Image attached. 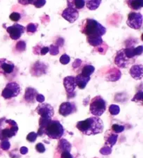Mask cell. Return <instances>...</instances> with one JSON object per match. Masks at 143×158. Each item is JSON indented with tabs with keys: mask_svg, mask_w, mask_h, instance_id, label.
<instances>
[{
	"mask_svg": "<svg viewBox=\"0 0 143 158\" xmlns=\"http://www.w3.org/2000/svg\"><path fill=\"white\" fill-rule=\"evenodd\" d=\"M143 51V47L140 45L137 48L133 46L122 49L117 52L115 58V63L118 67L126 69L136 61V57L141 55Z\"/></svg>",
	"mask_w": 143,
	"mask_h": 158,
	"instance_id": "obj_1",
	"label": "cell"
},
{
	"mask_svg": "<svg viewBox=\"0 0 143 158\" xmlns=\"http://www.w3.org/2000/svg\"><path fill=\"white\" fill-rule=\"evenodd\" d=\"M76 127L84 135H96L103 131V123L99 117L92 116L84 121H79Z\"/></svg>",
	"mask_w": 143,
	"mask_h": 158,
	"instance_id": "obj_2",
	"label": "cell"
},
{
	"mask_svg": "<svg viewBox=\"0 0 143 158\" xmlns=\"http://www.w3.org/2000/svg\"><path fill=\"white\" fill-rule=\"evenodd\" d=\"M81 31L87 38L102 37L106 33V28L97 20L88 18L82 23Z\"/></svg>",
	"mask_w": 143,
	"mask_h": 158,
	"instance_id": "obj_3",
	"label": "cell"
},
{
	"mask_svg": "<svg viewBox=\"0 0 143 158\" xmlns=\"http://www.w3.org/2000/svg\"><path fill=\"white\" fill-rule=\"evenodd\" d=\"M64 132L62 125L58 121L50 120L46 126L43 129H38V136L47 135L53 139H59Z\"/></svg>",
	"mask_w": 143,
	"mask_h": 158,
	"instance_id": "obj_4",
	"label": "cell"
},
{
	"mask_svg": "<svg viewBox=\"0 0 143 158\" xmlns=\"http://www.w3.org/2000/svg\"><path fill=\"white\" fill-rule=\"evenodd\" d=\"M18 126L17 123L11 119L0 118V140H8L17 135Z\"/></svg>",
	"mask_w": 143,
	"mask_h": 158,
	"instance_id": "obj_5",
	"label": "cell"
},
{
	"mask_svg": "<svg viewBox=\"0 0 143 158\" xmlns=\"http://www.w3.org/2000/svg\"><path fill=\"white\" fill-rule=\"evenodd\" d=\"M89 110L91 114L93 116L99 117L106 111V102L101 96H96L91 100Z\"/></svg>",
	"mask_w": 143,
	"mask_h": 158,
	"instance_id": "obj_6",
	"label": "cell"
},
{
	"mask_svg": "<svg viewBox=\"0 0 143 158\" xmlns=\"http://www.w3.org/2000/svg\"><path fill=\"white\" fill-rule=\"evenodd\" d=\"M21 92V88L17 82L13 81L6 84L2 93V96L4 99H11L17 97Z\"/></svg>",
	"mask_w": 143,
	"mask_h": 158,
	"instance_id": "obj_7",
	"label": "cell"
},
{
	"mask_svg": "<svg viewBox=\"0 0 143 158\" xmlns=\"http://www.w3.org/2000/svg\"><path fill=\"white\" fill-rule=\"evenodd\" d=\"M0 73L6 77L16 74L17 70L15 64L6 59H0Z\"/></svg>",
	"mask_w": 143,
	"mask_h": 158,
	"instance_id": "obj_8",
	"label": "cell"
},
{
	"mask_svg": "<svg viewBox=\"0 0 143 158\" xmlns=\"http://www.w3.org/2000/svg\"><path fill=\"white\" fill-rule=\"evenodd\" d=\"M126 24L131 29H140L142 24V15L140 13L131 12L128 14Z\"/></svg>",
	"mask_w": 143,
	"mask_h": 158,
	"instance_id": "obj_9",
	"label": "cell"
},
{
	"mask_svg": "<svg viewBox=\"0 0 143 158\" xmlns=\"http://www.w3.org/2000/svg\"><path fill=\"white\" fill-rule=\"evenodd\" d=\"M36 112L45 118H51L54 114V108L50 104L45 102H41L37 106Z\"/></svg>",
	"mask_w": 143,
	"mask_h": 158,
	"instance_id": "obj_10",
	"label": "cell"
},
{
	"mask_svg": "<svg viewBox=\"0 0 143 158\" xmlns=\"http://www.w3.org/2000/svg\"><path fill=\"white\" fill-rule=\"evenodd\" d=\"M7 33L9 34V36L12 40H18L20 39L25 31V27L24 26L15 23L12 26L8 27L6 28Z\"/></svg>",
	"mask_w": 143,
	"mask_h": 158,
	"instance_id": "obj_11",
	"label": "cell"
},
{
	"mask_svg": "<svg viewBox=\"0 0 143 158\" xmlns=\"http://www.w3.org/2000/svg\"><path fill=\"white\" fill-rule=\"evenodd\" d=\"M64 86L68 98L75 96V90L77 86L73 76H68L64 79Z\"/></svg>",
	"mask_w": 143,
	"mask_h": 158,
	"instance_id": "obj_12",
	"label": "cell"
},
{
	"mask_svg": "<svg viewBox=\"0 0 143 158\" xmlns=\"http://www.w3.org/2000/svg\"><path fill=\"white\" fill-rule=\"evenodd\" d=\"M62 16L63 18L67 20L68 23H73L74 22H76L78 19L79 13L78 10L73 9V8L68 7L63 10Z\"/></svg>",
	"mask_w": 143,
	"mask_h": 158,
	"instance_id": "obj_13",
	"label": "cell"
},
{
	"mask_svg": "<svg viewBox=\"0 0 143 158\" xmlns=\"http://www.w3.org/2000/svg\"><path fill=\"white\" fill-rule=\"evenodd\" d=\"M76 106L73 102H65L59 106V113L63 116H68L76 111Z\"/></svg>",
	"mask_w": 143,
	"mask_h": 158,
	"instance_id": "obj_14",
	"label": "cell"
},
{
	"mask_svg": "<svg viewBox=\"0 0 143 158\" xmlns=\"http://www.w3.org/2000/svg\"><path fill=\"white\" fill-rule=\"evenodd\" d=\"M47 66L42 62L37 61L33 65L31 69V73L34 76H41L46 73Z\"/></svg>",
	"mask_w": 143,
	"mask_h": 158,
	"instance_id": "obj_15",
	"label": "cell"
},
{
	"mask_svg": "<svg viewBox=\"0 0 143 158\" xmlns=\"http://www.w3.org/2000/svg\"><path fill=\"white\" fill-rule=\"evenodd\" d=\"M130 75L135 80H139L142 78L143 68L142 65H134L130 69Z\"/></svg>",
	"mask_w": 143,
	"mask_h": 158,
	"instance_id": "obj_16",
	"label": "cell"
},
{
	"mask_svg": "<svg viewBox=\"0 0 143 158\" xmlns=\"http://www.w3.org/2000/svg\"><path fill=\"white\" fill-rule=\"evenodd\" d=\"M38 92L37 90L32 87H28L25 90V94H24V98L27 102L29 103H34L36 100V96H37Z\"/></svg>",
	"mask_w": 143,
	"mask_h": 158,
	"instance_id": "obj_17",
	"label": "cell"
},
{
	"mask_svg": "<svg viewBox=\"0 0 143 158\" xmlns=\"http://www.w3.org/2000/svg\"><path fill=\"white\" fill-rule=\"evenodd\" d=\"M89 80L90 77H84V76L82 75L80 73L75 77V82L76 86H78L79 89H84L86 87Z\"/></svg>",
	"mask_w": 143,
	"mask_h": 158,
	"instance_id": "obj_18",
	"label": "cell"
},
{
	"mask_svg": "<svg viewBox=\"0 0 143 158\" xmlns=\"http://www.w3.org/2000/svg\"><path fill=\"white\" fill-rule=\"evenodd\" d=\"M68 7L73 8L76 10L83 9L86 0H67Z\"/></svg>",
	"mask_w": 143,
	"mask_h": 158,
	"instance_id": "obj_19",
	"label": "cell"
},
{
	"mask_svg": "<svg viewBox=\"0 0 143 158\" xmlns=\"http://www.w3.org/2000/svg\"><path fill=\"white\" fill-rule=\"evenodd\" d=\"M71 150V144L68 142V141L65 139H60L58 145H57V151L62 153L64 151H68L70 152Z\"/></svg>",
	"mask_w": 143,
	"mask_h": 158,
	"instance_id": "obj_20",
	"label": "cell"
},
{
	"mask_svg": "<svg viewBox=\"0 0 143 158\" xmlns=\"http://www.w3.org/2000/svg\"><path fill=\"white\" fill-rule=\"evenodd\" d=\"M126 3L131 9L137 10L143 6V0H126Z\"/></svg>",
	"mask_w": 143,
	"mask_h": 158,
	"instance_id": "obj_21",
	"label": "cell"
},
{
	"mask_svg": "<svg viewBox=\"0 0 143 158\" xmlns=\"http://www.w3.org/2000/svg\"><path fill=\"white\" fill-rule=\"evenodd\" d=\"M102 0H87L85 5L88 9L91 10H97L99 7Z\"/></svg>",
	"mask_w": 143,
	"mask_h": 158,
	"instance_id": "obj_22",
	"label": "cell"
},
{
	"mask_svg": "<svg viewBox=\"0 0 143 158\" xmlns=\"http://www.w3.org/2000/svg\"><path fill=\"white\" fill-rule=\"evenodd\" d=\"M49 52V47L43 46L42 45H37L34 48V53L38 55H46Z\"/></svg>",
	"mask_w": 143,
	"mask_h": 158,
	"instance_id": "obj_23",
	"label": "cell"
},
{
	"mask_svg": "<svg viewBox=\"0 0 143 158\" xmlns=\"http://www.w3.org/2000/svg\"><path fill=\"white\" fill-rule=\"evenodd\" d=\"M95 68L92 65H86L82 69V72L80 74L84 77H90L91 75L94 72Z\"/></svg>",
	"mask_w": 143,
	"mask_h": 158,
	"instance_id": "obj_24",
	"label": "cell"
},
{
	"mask_svg": "<svg viewBox=\"0 0 143 158\" xmlns=\"http://www.w3.org/2000/svg\"><path fill=\"white\" fill-rule=\"evenodd\" d=\"M87 40L89 45L93 46V47H97L103 43V39L101 37L87 38Z\"/></svg>",
	"mask_w": 143,
	"mask_h": 158,
	"instance_id": "obj_25",
	"label": "cell"
},
{
	"mask_svg": "<svg viewBox=\"0 0 143 158\" xmlns=\"http://www.w3.org/2000/svg\"><path fill=\"white\" fill-rule=\"evenodd\" d=\"M38 27V24L37 23H29L26 27V31L27 33L34 34L37 31Z\"/></svg>",
	"mask_w": 143,
	"mask_h": 158,
	"instance_id": "obj_26",
	"label": "cell"
},
{
	"mask_svg": "<svg viewBox=\"0 0 143 158\" xmlns=\"http://www.w3.org/2000/svg\"><path fill=\"white\" fill-rule=\"evenodd\" d=\"M109 111L112 116H116L119 114L120 111V108L118 105H111L109 107Z\"/></svg>",
	"mask_w": 143,
	"mask_h": 158,
	"instance_id": "obj_27",
	"label": "cell"
},
{
	"mask_svg": "<svg viewBox=\"0 0 143 158\" xmlns=\"http://www.w3.org/2000/svg\"><path fill=\"white\" fill-rule=\"evenodd\" d=\"M59 45H57L56 44L50 45V47H49V52H50L51 55H53V56L57 55L59 52Z\"/></svg>",
	"mask_w": 143,
	"mask_h": 158,
	"instance_id": "obj_28",
	"label": "cell"
},
{
	"mask_svg": "<svg viewBox=\"0 0 143 158\" xmlns=\"http://www.w3.org/2000/svg\"><path fill=\"white\" fill-rule=\"evenodd\" d=\"M16 50L19 52H22L26 50V43L24 40H20L17 43V44L15 45Z\"/></svg>",
	"mask_w": 143,
	"mask_h": 158,
	"instance_id": "obj_29",
	"label": "cell"
},
{
	"mask_svg": "<svg viewBox=\"0 0 143 158\" xmlns=\"http://www.w3.org/2000/svg\"><path fill=\"white\" fill-rule=\"evenodd\" d=\"M117 139V135H111L110 137L108 138V139L106 141V145L109 144V145L110 146V147L112 146L115 143H116Z\"/></svg>",
	"mask_w": 143,
	"mask_h": 158,
	"instance_id": "obj_30",
	"label": "cell"
},
{
	"mask_svg": "<svg viewBox=\"0 0 143 158\" xmlns=\"http://www.w3.org/2000/svg\"><path fill=\"white\" fill-rule=\"evenodd\" d=\"M37 137H38L37 133H36L34 132H30V133H29L28 135H27V140L29 141V142L33 143V142H34L36 139H37Z\"/></svg>",
	"mask_w": 143,
	"mask_h": 158,
	"instance_id": "obj_31",
	"label": "cell"
},
{
	"mask_svg": "<svg viewBox=\"0 0 143 158\" xmlns=\"http://www.w3.org/2000/svg\"><path fill=\"white\" fill-rule=\"evenodd\" d=\"M59 61L63 65H67L70 62V56L67 55V54H64L60 57Z\"/></svg>",
	"mask_w": 143,
	"mask_h": 158,
	"instance_id": "obj_32",
	"label": "cell"
},
{
	"mask_svg": "<svg viewBox=\"0 0 143 158\" xmlns=\"http://www.w3.org/2000/svg\"><path fill=\"white\" fill-rule=\"evenodd\" d=\"M46 3V0H34L33 2V5L37 9L43 7Z\"/></svg>",
	"mask_w": 143,
	"mask_h": 158,
	"instance_id": "obj_33",
	"label": "cell"
},
{
	"mask_svg": "<svg viewBox=\"0 0 143 158\" xmlns=\"http://www.w3.org/2000/svg\"><path fill=\"white\" fill-rule=\"evenodd\" d=\"M9 18L13 22H18L20 20L21 15L20 13L18 12H13L10 15Z\"/></svg>",
	"mask_w": 143,
	"mask_h": 158,
	"instance_id": "obj_34",
	"label": "cell"
},
{
	"mask_svg": "<svg viewBox=\"0 0 143 158\" xmlns=\"http://www.w3.org/2000/svg\"><path fill=\"white\" fill-rule=\"evenodd\" d=\"M112 129L115 132L120 133V132H122L124 130V127L123 125L114 124L113 125H112Z\"/></svg>",
	"mask_w": 143,
	"mask_h": 158,
	"instance_id": "obj_35",
	"label": "cell"
},
{
	"mask_svg": "<svg viewBox=\"0 0 143 158\" xmlns=\"http://www.w3.org/2000/svg\"><path fill=\"white\" fill-rule=\"evenodd\" d=\"M0 146H1V148L4 150V151H7V150L9 149L11 144L8 140H3L1 142V144H0Z\"/></svg>",
	"mask_w": 143,
	"mask_h": 158,
	"instance_id": "obj_36",
	"label": "cell"
},
{
	"mask_svg": "<svg viewBox=\"0 0 143 158\" xmlns=\"http://www.w3.org/2000/svg\"><path fill=\"white\" fill-rule=\"evenodd\" d=\"M35 148H36V150H37L38 152H40V153H43V152L46 151L45 146H44L43 144L41 143H37V145H36Z\"/></svg>",
	"mask_w": 143,
	"mask_h": 158,
	"instance_id": "obj_37",
	"label": "cell"
},
{
	"mask_svg": "<svg viewBox=\"0 0 143 158\" xmlns=\"http://www.w3.org/2000/svg\"><path fill=\"white\" fill-rule=\"evenodd\" d=\"M142 91H139L137 92V94L134 96V98L132 99V101H135V102H138L140 101L142 102Z\"/></svg>",
	"mask_w": 143,
	"mask_h": 158,
	"instance_id": "obj_38",
	"label": "cell"
},
{
	"mask_svg": "<svg viewBox=\"0 0 143 158\" xmlns=\"http://www.w3.org/2000/svg\"><path fill=\"white\" fill-rule=\"evenodd\" d=\"M18 3L23 5V6H27V5H29V4H32L34 0H18Z\"/></svg>",
	"mask_w": 143,
	"mask_h": 158,
	"instance_id": "obj_39",
	"label": "cell"
},
{
	"mask_svg": "<svg viewBox=\"0 0 143 158\" xmlns=\"http://www.w3.org/2000/svg\"><path fill=\"white\" fill-rule=\"evenodd\" d=\"M101 152L103 155H108L111 152V148L110 147H105L101 150Z\"/></svg>",
	"mask_w": 143,
	"mask_h": 158,
	"instance_id": "obj_40",
	"label": "cell"
},
{
	"mask_svg": "<svg viewBox=\"0 0 143 158\" xmlns=\"http://www.w3.org/2000/svg\"><path fill=\"white\" fill-rule=\"evenodd\" d=\"M61 158H73V157L70 152L64 151L61 153Z\"/></svg>",
	"mask_w": 143,
	"mask_h": 158,
	"instance_id": "obj_41",
	"label": "cell"
},
{
	"mask_svg": "<svg viewBox=\"0 0 143 158\" xmlns=\"http://www.w3.org/2000/svg\"><path fill=\"white\" fill-rule=\"evenodd\" d=\"M36 100H37L38 102H43L44 100H45V97H44L43 95L41 94H37V96H36Z\"/></svg>",
	"mask_w": 143,
	"mask_h": 158,
	"instance_id": "obj_42",
	"label": "cell"
},
{
	"mask_svg": "<svg viewBox=\"0 0 143 158\" xmlns=\"http://www.w3.org/2000/svg\"><path fill=\"white\" fill-rule=\"evenodd\" d=\"M20 152L22 155H26L27 152H28V148H27L25 146L21 147L20 149Z\"/></svg>",
	"mask_w": 143,
	"mask_h": 158,
	"instance_id": "obj_43",
	"label": "cell"
}]
</instances>
